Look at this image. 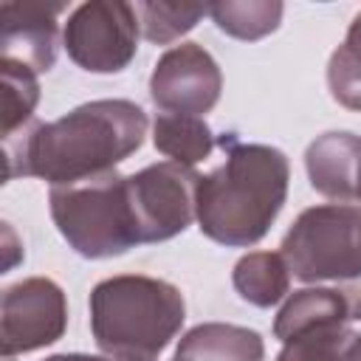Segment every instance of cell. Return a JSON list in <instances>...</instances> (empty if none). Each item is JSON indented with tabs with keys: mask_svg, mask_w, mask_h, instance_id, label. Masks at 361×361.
<instances>
[{
	"mask_svg": "<svg viewBox=\"0 0 361 361\" xmlns=\"http://www.w3.org/2000/svg\"><path fill=\"white\" fill-rule=\"evenodd\" d=\"M353 206L361 209V169H358V180H355V203H353Z\"/></svg>",
	"mask_w": 361,
	"mask_h": 361,
	"instance_id": "7402d4cb",
	"label": "cell"
},
{
	"mask_svg": "<svg viewBox=\"0 0 361 361\" xmlns=\"http://www.w3.org/2000/svg\"><path fill=\"white\" fill-rule=\"evenodd\" d=\"M48 209L62 240L85 259H110L141 245L127 175L116 169L51 186Z\"/></svg>",
	"mask_w": 361,
	"mask_h": 361,
	"instance_id": "5b68a950",
	"label": "cell"
},
{
	"mask_svg": "<svg viewBox=\"0 0 361 361\" xmlns=\"http://www.w3.org/2000/svg\"><path fill=\"white\" fill-rule=\"evenodd\" d=\"M175 361H265V341L251 327L203 322L180 336Z\"/></svg>",
	"mask_w": 361,
	"mask_h": 361,
	"instance_id": "7c38bea8",
	"label": "cell"
},
{
	"mask_svg": "<svg viewBox=\"0 0 361 361\" xmlns=\"http://www.w3.org/2000/svg\"><path fill=\"white\" fill-rule=\"evenodd\" d=\"M217 144L226 161L197 183V228L226 245H257L279 217L290 164L282 149L268 144H245L237 133H223Z\"/></svg>",
	"mask_w": 361,
	"mask_h": 361,
	"instance_id": "7a4b0ae2",
	"label": "cell"
},
{
	"mask_svg": "<svg viewBox=\"0 0 361 361\" xmlns=\"http://www.w3.org/2000/svg\"><path fill=\"white\" fill-rule=\"evenodd\" d=\"M68 330L65 290L48 276H28L3 290L0 353L14 358L56 344Z\"/></svg>",
	"mask_w": 361,
	"mask_h": 361,
	"instance_id": "ba28073f",
	"label": "cell"
},
{
	"mask_svg": "<svg viewBox=\"0 0 361 361\" xmlns=\"http://www.w3.org/2000/svg\"><path fill=\"white\" fill-rule=\"evenodd\" d=\"M172 361H175V358H172Z\"/></svg>",
	"mask_w": 361,
	"mask_h": 361,
	"instance_id": "cb8c5ba5",
	"label": "cell"
},
{
	"mask_svg": "<svg viewBox=\"0 0 361 361\" xmlns=\"http://www.w3.org/2000/svg\"><path fill=\"white\" fill-rule=\"evenodd\" d=\"M276 361H361V333L347 324H324L282 344Z\"/></svg>",
	"mask_w": 361,
	"mask_h": 361,
	"instance_id": "2e32d148",
	"label": "cell"
},
{
	"mask_svg": "<svg viewBox=\"0 0 361 361\" xmlns=\"http://www.w3.org/2000/svg\"><path fill=\"white\" fill-rule=\"evenodd\" d=\"M152 144L169 161L180 166H195L212 155L217 138L206 124V118L200 116L158 113L152 121Z\"/></svg>",
	"mask_w": 361,
	"mask_h": 361,
	"instance_id": "9a60e30c",
	"label": "cell"
},
{
	"mask_svg": "<svg viewBox=\"0 0 361 361\" xmlns=\"http://www.w3.org/2000/svg\"><path fill=\"white\" fill-rule=\"evenodd\" d=\"M350 319V307L344 302V296L336 288H302L293 290L285 305L279 307L276 319H274V336L285 344L299 333H307L313 327H324V324H347Z\"/></svg>",
	"mask_w": 361,
	"mask_h": 361,
	"instance_id": "4fadbf2b",
	"label": "cell"
},
{
	"mask_svg": "<svg viewBox=\"0 0 361 361\" xmlns=\"http://www.w3.org/2000/svg\"><path fill=\"white\" fill-rule=\"evenodd\" d=\"M6 361H11V358H6Z\"/></svg>",
	"mask_w": 361,
	"mask_h": 361,
	"instance_id": "603a6c76",
	"label": "cell"
},
{
	"mask_svg": "<svg viewBox=\"0 0 361 361\" xmlns=\"http://www.w3.org/2000/svg\"><path fill=\"white\" fill-rule=\"evenodd\" d=\"M45 361H124V358H113V355H87V353H56L48 355Z\"/></svg>",
	"mask_w": 361,
	"mask_h": 361,
	"instance_id": "44dd1931",
	"label": "cell"
},
{
	"mask_svg": "<svg viewBox=\"0 0 361 361\" xmlns=\"http://www.w3.org/2000/svg\"><path fill=\"white\" fill-rule=\"evenodd\" d=\"M220 65L197 42H180L164 51L149 76V99L161 113L203 118L220 102Z\"/></svg>",
	"mask_w": 361,
	"mask_h": 361,
	"instance_id": "9c48e42d",
	"label": "cell"
},
{
	"mask_svg": "<svg viewBox=\"0 0 361 361\" xmlns=\"http://www.w3.org/2000/svg\"><path fill=\"white\" fill-rule=\"evenodd\" d=\"M285 6L276 0H220L209 3V17L234 39L257 42L274 34L282 23Z\"/></svg>",
	"mask_w": 361,
	"mask_h": 361,
	"instance_id": "e0dca14e",
	"label": "cell"
},
{
	"mask_svg": "<svg viewBox=\"0 0 361 361\" xmlns=\"http://www.w3.org/2000/svg\"><path fill=\"white\" fill-rule=\"evenodd\" d=\"M231 285L243 302L274 307L290 290V268L279 251H248L234 262Z\"/></svg>",
	"mask_w": 361,
	"mask_h": 361,
	"instance_id": "5bb4252c",
	"label": "cell"
},
{
	"mask_svg": "<svg viewBox=\"0 0 361 361\" xmlns=\"http://www.w3.org/2000/svg\"><path fill=\"white\" fill-rule=\"evenodd\" d=\"M147 113L130 99H96L56 121H31L3 138L6 180L39 178L51 186L116 169L141 149Z\"/></svg>",
	"mask_w": 361,
	"mask_h": 361,
	"instance_id": "6da1fadb",
	"label": "cell"
},
{
	"mask_svg": "<svg viewBox=\"0 0 361 361\" xmlns=\"http://www.w3.org/2000/svg\"><path fill=\"white\" fill-rule=\"evenodd\" d=\"M3 68V138L23 130L34 121V110L39 102L37 73L25 65L0 59Z\"/></svg>",
	"mask_w": 361,
	"mask_h": 361,
	"instance_id": "ffe728a7",
	"label": "cell"
},
{
	"mask_svg": "<svg viewBox=\"0 0 361 361\" xmlns=\"http://www.w3.org/2000/svg\"><path fill=\"white\" fill-rule=\"evenodd\" d=\"M65 3H3L0 6V51L6 62L31 68L37 76L56 62L59 23Z\"/></svg>",
	"mask_w": 361,
	"mask_h": 361,
	"instance_id": "30bf717a",
	"label": "cell"
},
{
	"mask_svg": "<svg viewBox=\"0 0 361 361\" xmlns=\"http://www.w3.org/2000/svg\"><path fill=\"white\" fill-rule=\"evenodd\" d=\"M197 183L200 175L175 161H158L127 175L141 243L172 240L197 220Z\"/></svg>",
	"mask_w": 361,
	"mask_h": 361,
	"instance_id": "52a82bcc",
	"label": "cell"
},
{
	"mask_svg": "<svg viewBox=\"0 0 361 361\" xmlns=\"http://www.w3.org/2000/svg\"><path fill=\"white\" fill-rule=\"evenodd\" d=\"M327 87L341 107L361 113V11L353 17L344 42L330 54Z\"/></svg>",
	"mask_w": 361,
	"mask_h": 361,
	"instance_id": "ac0fdd59",
	"label": "cell"
},
{
	"mask_svg": "<svg viewBox=\"0 0 361 361\" xmlns=\"http://www.w3.org/2000/svg\"><path fill=\"white\" fill-rule=\"evenodd\" d=\"M138 14L124 0H87L68 14L62 45L87 73H118L138 51Z\"/></svg>",
	"mask_w": 361,
	"mask_h": 361,
	"instance_id": "8992f818",
	"label": "cell"
},
{
	"mask_svg": "<svg viewBox=\"0 0 361 361\" xmlns=\"http://www.w3.org/2000/svg\"><path fill=\"white\" fill-rule=\"evenodd\" d=\"M279 254L290 276L316 285L333 282L361 322V209L353 203H322L305 209L282 237Z\"/></svg>",
	"mask_w": 361,
	"mask_h": 361,
	"instance_id": "277c9868",
	"label": "cell"
},
{
	"mask_svg": "<svg viewBox=\"0 0 361 361\" xmlns=\"http://www.w3.org/2000/svg\"><path fill=\"white\" fill-rule=\"evenodd\" d=\"M87 307L96 347L124 361H155L186 319L183 293L172 282L144 274L102 279L90 290Z\"/></svg>",
	"mask_w": 361,
	"mask_h": 361,
	"instance_id": "3957f363",
	"label": "cell"
},
{
	"mask_svg": "<svg viewBox=\"0 0 361 361\" xmlns=\"http://www.w3.org/2000/svg\"><path fill=\"white\" fill-rule=\"evenodd\" d=\"M138 25L141 34L155 42V45H169L189 34L200 17L209 14V6L203 3H164V0H149V3H135Z\"/></svg>",
	"mask_w": 361,
	"mask_h": 361,
	"instance_id": "d6986e66",
	"label": "cell"
},
{
	"mask_svg": "<svg viewBox=\"0 0 361 361\" xmlns=\"http://www.w3.org/2000/svg\"><path fill=\"white\" fill-rule=\"evenodd\" d=\"M310 186L333 203H355V180L361 169V135L330 130L305 149Z\"/></svg>",
	"mask_w": 361,
	"mask_h": 361,
	"instance_id": "8fae6325",
	"label": "cell"
}]
</instances>
